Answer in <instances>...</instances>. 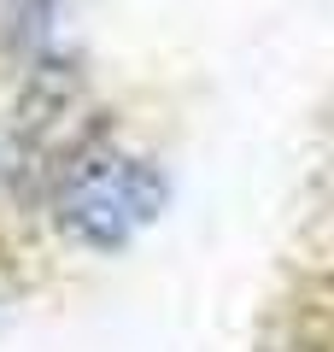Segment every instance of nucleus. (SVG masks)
Listing matches in <instances>:
<instances>
[{
  "label": "nucleus",
  "instance_id": "nucleus-1",
  "mask_svg": "<svg viewBox=\"0 0 334 352\" xmlns=\"http://www.w3.org/2000/svg\"><path fill=\"white\" fill-rule=\"evenodd\" d=\"M164 212V176L129 153H82L59 182V223L88 247H124Z\"/></svg>",
  "mask_w": 334,
  "mask_h": 352
}]
</instances>
